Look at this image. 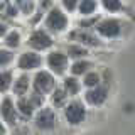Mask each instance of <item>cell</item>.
Returning <instances> with one entry per match:
<instances>
[{
    "instance_id": "6da1fadb",
    "label": "cell",
    "mask_w": 135,
    "mask_h": 135,
    "mask_svg": "<svg viewBox=\"0 0 135 135\" xmlns=\"http://www.w3.org/2000/svg\"><path fill=\"white\" fill-rule=\"evenodd\" d=\"M68 24H69V20H68L66 14L61 8H57V7L49 8V14L46 17V27H47V31L59 34V32L68 29Z\"/></svg>"
},
{
    "instance_id": "7a4b0ae2",
    "label": "cell",
    "mask_w": 135,
    "mask_h": 135,
    "mask_svg": "<svg viewBox=\"0 0 135 135\" xmlns=\"http://www.w3.org/2000/svg\"><path fill=\"white\" fill-rule=\"evenodd\" d=\"M34 123L42 132H49L57 127V115L52 108H39L34 115Z\"/></svg>"
},
{
    "instance_id": "3957f363",
    "label": "cell",
    "mask_w": 135,
    "mask_h": 135,
    "mask_svg": "<svg viewBox=\"0 0 135 135\" xmlns=\"http://www.w3.org/2000/svg\"><path fill=\"white\" fill-rule=\"evenodd\" d=\"M62 110H64V118L69 125H79L86 118V108L78 100H73L69 103H66V107Z\"/></svg>"
},
{
    "instance_id": "277c9868",
    "label": "cell",
    "mask_w": 135,
    "mask_h": 135,
    "mask_svg": "<svg viewBox=\"0 0 135 135\" xmlns=\"http://www.w3.org/2000/svg\"><path fill=\"white\" fill-rule=\"evenodd\" d=\"M32 86H34V91L46 95V93H51L56 88V78L49 71H44V69L37 71L34 79H32Z\"/></svg>"
},
{
    "instance_id": "5b68a950",
    "label": "cell",
    "mask_w": 135,
    "mask_h": 135,
    "mask_svg": "<svg viewBox=\"0 0 135 135\" xmlns=\"http://www.w3.org/2000/svg\"><path fill=\"white\" fill-rule=\"evenodd\" d=\"M27 44L36 51H46L54 44V41H52L51 34L46 31V29H36V31H32V34L29 36Z\"/></svg>"
},
{
    "instance_id": "8992f818",
    "label": "cell",
    "mask_w": 135,
    "mask_h": 135,
    "mask_svg": "<svg viewBox=\"0 0 135 135\" xmlns=\"http://www.w3.org/2000/svg\"><path fill=\"white\" fill-rule=\"evenodd\" d=\"M95 29H96V32H98L101 37L113 39V37L120 36L122 22L118 19H103V20H100V22L95 25Z\"/></svg>"
},
{
    "instance_id": "52a82bcc",
    "label": "cell",
    "mask_w": 135,
    "mask_h": 135,
    "mask_svg": "<svg viewBox=\"0 0 135 135\" xmlns=\"http://www.w3.org/2000/svg\"><path fill=\"white\" fill-rule=\"evenodd\" d=\"M46 62H47V68L51 69V73L61 76L68 69V54H64L62 51H52V52H49Z\"/></svg>"
},
{
    "instance_id": "ba28073f",
    "label": "cell",
    "mask_w": 135,
    "mask_h": 135,
    "mask_svg": "<svg viewBox=\"0 0 135 135\" xmlns=\"http://www.w3.org/2000/svg\"><path fill=\"white\" fill-rule=\"evenodd\" d=\"M41 66H42V56L37 54L36 51H25L19 56V61H17V68L20 71H32Z\"/></svg>"
},
{
    "instance_id": "9c48e42d",
    "label": "cell",
    "mask_w": 135,
    "mask_h": 135,
    "mask_svg": "<svg viewBox=\"0 0 135 135\" xmlns=\"http://www.w3.org/2000/svg\"><path fill=\"white\" fill-rule=\"evenodd\" d=\"M108 98V88L107 86H95V88H88V91L84 93V101L90 107H101Z\"/></svg>"
},
{
    "instance_id": "30bf717a",
    "label": "cell",
    "mask_w": 135,
    "mask_h": 135,
    "mask_svg": "<svg viewBox=\"0 0 135 135\" xmlns=\"http://www.w3.org/2000/svg\"><path fill=\"white\" fill-rule=\"evenodd\" d=\"M69 39L71 41H78V44L81 46H90V47H98V46H101L100 39L95 36V34L84 31V29H74V31L69 32Z\"/></svg>"
},
{
    "instance_id": "8fae6325",
    "label": "cell",
    "mask_w": 135,
    "mask_h": 135,
    "mask_svg": "<svg viewBox=\"0 0 135 135\" xmlns=\"http://www.w3.org/2000/svg\"><path fill=\"white\" fill-rule=\"evenodd\" d=\"M0 115H2V120L5 122L7 125L14 127L15 122H17V108L14 105L10 96H5L0 103Z\"/></svg>"
},
{
    "instance_id": "7c38bea8",
    "label": "cell",
    "mask_w": 135,
    "mask_h": 135,
    "mask_svg": "<svg viewBox=\"0 0 135 135\" xmlns=\"http://www.w3.org/2000/svg\"><path fill=\"white\" fill-rule=\"evenodd\" d=\"M29 88H31V78H29L27 74H20L14 81V84H12V90H14V93L19 96V98L27 95Z\"/></svg>"
},
{
    "instance_id": "4fadbf2b",
    "label": "cell",
    "mask_w": 135,
    "mask_h": 135,
    "mask_svg": "<svg viewBox=\"0 0 135 135\" xmlns=\"http://www.w3.org/2000/svg\"><path fill=\"white\" fill-rule=\"evenodd\" d=\"M15 108L19 110V113L22 117H27V118H31L34 115V112H36L34 105L31 103V100H29L27 96H20V98L17 100V103H15Z\"/></svg>"
},
{
    "instance_id": "5bb4252c",
    "label": "cell",
    "mask_w": 135,
    "mask_h": 135,
    "mask_svg": "<svg viewBox=\"0 0 135 135\" xmlns=\"http://www.w3.org/2000/svg\"><path fill=\"white\" fill-rule=\"evenodd\" d=\"M68 101V93L62 90V88H54L51 91V103H52L54 108H64Z\"/></svg>"
},
{
    "instance_id": "9a60e30c",
    "label": "cell",
    "mask_w": 135,
    "mask_h": 135,
    "mask_svg": "<svg viewBox=\"0 0 135 135\" xmlns=\"http://www.w3.org/2000/svg\"><path fill=\"white\" fill-rule=\"evenodd\" d=\"M79 88H81V84L76 79V76H68L64 81H62V90L68 93V96H76Z\"/></svg>"
},
{
    "instance_id": "2e32d148",
    "label": "cell",
    "mask_w": 135,
    "mask_h": 135,
    "mask_svg": "<svg viewBox=\"0 0 135 135\" xmlns=\"http://www.w3.org/2000/svg\"><path fill=\"white\" fill-rule=\"evenodd\" d=\"M93 64L90 61H84V59H76V61L73 62V64H71V73H73V76H84L88 73V71H90V68H91Z\"/></svg>"
},
{
    "instance_id": "e0dca14e",
    "label": "cell",
    "mask_w": 135,
    "mask_h": 135,
    "mask_svg": "<svg viewBox=\"0 0 135 135\" xmlns=\"http://www.w3.org/2000/svg\"><path fill=\"white\" fill-rule=\"evenodd\" d=\"M96 8H98V2H96V0H79L78 10H79V14H81V15L90 17V15L95 14Z\"/></svg>"
},
{
    "instance_id": "ac0fdd59",
    "label": "cell",
    "mask_w": 135,
    "mask_h": 135,
    "mask_svg": "<svg viewBox=\"0 0 135 135\" xmlns=\"http://www.w3.org/2000/svg\"><path fill=\"white\" fill-rule=\"evenodd\" d=\"M66 54H68V57L83 59V57L88 56V51L81 44H69V46H66Z\"/></svg>"
},
{
    "instance_id": "d6986e66",
    "label": "cell",
    "mask_w": 135,
    "mask_h": 135,
    "mask_svg": "<svg viewBox=\"0 0 135 135\" xmlns=\"http://www.w3.org/2000/svg\"><path fill=\"white\" fill-rule=\"evenodd\" d=\"M14 84V74L12 71H0V93H5Z\"/></svg>"
},
{
    "instance_id": "ffe728a7",
    "label": "cell",
    "mask_w": 135,
    "mask_h": 135,
    "mask_svg": "<svg viewBox=\"0 0 135 135\" xmlns=\"http://www.w3.org/2000/svg\"><path fill=\"white\" fill-rule=\"evenodd\" d=\"M3 44H5L8 49H17L20 46V34L17 32V31L7 32L5 37H3Z\"/></svg>"
},
{
    "instance_id": "44dd1931",
    "label": "cell",
    "mask_w": 135,
    "mask_h": 135,
    "mask_svg": "<svg viewBox=\"0 0 135 135\" xmlns=\"http://www.w3.org/2000/svg\"><path fill=\"white\" fill-rule=\"evenodd\" d=\"M83 84H84L86 88H95V86H98V84H100V74L95 73V71H88V73L84 74V78H83Z\"/></svg>"
},
{
    "instance_id": "7402d4cb",
    "label": "cell",
    "mask_w": 135,
    "mask_h": 135,
    "mask_svg": "<svg viewBox=\"0 0 135 135\" xmlns=\"http://www.w3.org/2000/svg\"><path fill=\"white\" fill-rule=\"evenodd\" d=\"M101 5L108 12H120L122 8H123L122 0H101Z\"/></svg>"
},
{
    "instance_id": "603a6c76",
    "label": "cell",
    "mask_w": 135,
    "mask_h": 135,
    "mask_svg": "<svg viewBox=\"0 0 135 135\" xmlns=\"http://www.w3.org/2000/svg\"><path fill=\"white\" fill-rule=\"evenodd\" d=\"M12 3H15V7L19 8V10H22L25 15L32 14V10H34V2L32 0H14Z\"/></svg>"
},
{
    "instance_id": "cb8c5ba5",
    "label": "cell",
    "mask_w": 135,
    "mask_h": 135,
    "mask_svg": "<svg viewBox=\"0 0 135 135\" xmlns=\"http://www.w3.org/2000/svg\"><path fill=\"white\" fill-rule=\"evenodd\" d=\"M14 59V52L8 49H0V68H5Z\"/></svg>"
},
{
    "instance_id": "d4e9b609",
    "label": "cell",
    "mask_w": 135,
    "mask_h": 135,
    "mask_svg": "<svg viewBox=\"0 0 135 135\" xmlns=\"http://www.w3.org/2000/svg\"><path fill=\"white\" fill-rule=\"evenodd\" d=\"M29 100H31V103L34 105V108H42V105H44V96H42V93L32 91L31 95H29Z\"/></svg>"
},
{
    "instance_id": "484cf974",
    "label": "cell",
    "mask_w": 135,
    "mask_h": 135,
    "mask_svg": "<svg viewBox=\"0 0 135 135\" xmlns=\"http://www.w3.org/2000/svg\"><path fill=\"white\" fill-rule=\"evenodd\" d=\"M61 3H62V7H64L68 12H73L74 8H78L79 0H61Z\"/></svg>"
},
{
    "instance_id": "4316f807",
    "label": "cell",
    "mask_w": 135,
    "mask_h": 135,
    "mask_svg": "<svg viewBox=\"0 0 135 135\" xmlns=\"http://www.w3.org/2000/svg\"><path fill=\"white\" fill-rule=\"evenodd\" d=\"M98 22V17H93V19H86V20H79V27H95Z\"/></svg>"
},
{
    "instance_id": "83f0119b",
    "label": "cell",
    "mask_w": 135,
    "mask_h": 135,
    "mask_svg": "<svg viewBox=\"0 0 135 135\" xmlns=\"http://www.w3.org/2000/svg\"><path fill=\"white\" fill-rule=\"evenodd\" d=\"M39 7H41V10L52 8V0H39Z\"/></svg>"
},
{
    "instance_id": "f1b7e54d",
    "label": "cell",
    "mask_w": 135,
    "mask_h": 135,
    "mask_svg": "<svg viewBox=\"0 0 135 135\" xmlns=\"http://www.w3.org/2000/svg\"><path fill=\"white\" fill-rule=\"evenodd\" d=\"M5 34H7V24L0 22V37H5Z\"/></svg>"
},
{
    "instance_id": "f546056e",
    "label": "cell",
    "mask_w": 135,
    "mask_h": 135,
    "mask_svg": "<svg viewBox=\"0 0 135 135\" xmlns=\"http://www.w3.org/2000/svg\"><path fill=\"white\" fill-rule=\"evenodd\" d=\"M5 133H7V128L3 125V122H0V135H5Z\"/></svg>"
}]
</instances>
